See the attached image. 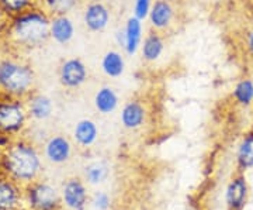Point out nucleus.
I'll use <instances>...</instances> for the list:
<instances>
[{
  "mask_svg": "<svg viewBox=\"0 0 253 210\" xmlns=\"http://www.w3.org/2000/svg\"><path fill=\"white\" fill-rule=\"evenodd\" d=\"M3 40L16 52L33 51L45 44L49 38L51 16L36 6L18 16L6 18Z\"/></svg>",
  "mask_w": 253,
  "mask_h": 210,
  "instance_id": "f257e3e1",
  "label": "nucleus"
},
{
  "mask_svg": "<svg viewBox=\"0 0 253 210\" xmlns=\"http://www.w3.org/2000/svg\"><path fill=\"white\" fill-rule=\"evenodd\" d=\"M36 86V72L18 56L0 58V95L27 99Z\"/></svg>",
  "mask_w": 253,
  "mask_h": 210,
  "instance_id": "f03ea898",
  "label": "nucleus"
},
{
  "mask_svg": "<svg viewBox=\"0 0 253 210\" xmlns=\"http://www.w3.org/2000/svg\"><path fill=\"white\" fill-rule=\"evenodd\" d=\"M1 168L14 181L31 182L41 169L40 154L31 143L18 140L3 151Z\"/></svg>",
  "mask_w": 253,
  "mask_h": 210,
  "instance_id": "7ed1b4c3",
  "label": "nucleus"
},
{
  "mask_svg": "<svg viewBox=\"0 0 253 210\" xmlns=\"http://www.w3.org/2000/svg\"><path fill=\"white\" fill-rule=\"evenodd\" d=\"M28 113L24 99L0 95V133L16 136L26 127Z\"/></svg>",
  "mask_w": 253,
  "mask_h": 210,
  "instance_id": "20e7f679",
  "label": "nucleus"
},
{
  "mask_svg": "<svg viewBox=\"0 0 253 210\" xmlns=\"http://www.w3.org/2000/svg\"><path fill=\"white\" fill-rule=\"evenodd\" d=\"M58 79L65 89H79L89 79V71L81 58H66L63 59L58 69Z\"/></svg>",
  "mask_w": 253,
  "mask_h": 210,
  "instance_id": "39448f33",
  "label": "nucleus"
},
{
  "mask_svg": "<svg viewBox=\"0 0 253 210\" xmlns=\"http://www.w3.org/2000/svg\"><path fill=\"white\" fill-rule=\"evenodd\" d=\"M118 46L123 47L126 55L132 56L135 55L142 46L144 38V23L139 18L131 17L126 21L124 30H121L117 34Z\"/></svg>",
  "mask_w": 253,
  "mask_h": 210,
  "instance_id": "423d86ee",
  "label": "nucleus"
},
{
  "mask_svg": "<svg viewBox=\"0 0 253 210\" xmlns=\"http://www.w3.org/2000/svg\"><path fill=\"white\" fill-rule=\"evenodd\" d=\"M111 20V11L109 6L101 0H91L86 4L83 11L84 27L90 33H101L109 27Z\"/></svg>",
  "mask_w": 253,
  "mask_h": 210,
  "instance_id": "0eeeda50",
  "label": "nucleus"
},
{
  "mask_svg": "<svg viewBox=\"0 0 253 210\" xmlns=\"http://www.w3.org/2000/svg\"><path fill=\"white\" fill-rule=\"evenodd\" d=\"M176 17V10L170 0H155L149 13V24L155 31L161 33L172 27Z\"/></svg>",
  "mask_w": 253,
  "mask_h": 210,
  "instance_id": "6e6552de",
  "label": "nucleus"
},
{
  "mask_svg": "<svg viewBox=\"0 0 253 210\" xmlns=\"http://www.w3.org/2000/svg\"><path fill=\"white\" fill-rule=\"evenodd\" d=\"M28 202L31 208L36 210H54L59 203V196L52 186L38 183L30 189Z\"/></svg>",
  "mask_w": 253,
  "mask_h": 210,
  "instance_id": "1a4fd4ad",
  "label": "nucleus"
},
{
  "mask_svg": "<svg viewBox=\"0 0 253 210\" xmlns=\"http://www.w3.org/2000/svg\"><path fill=\"white\" fill-rule=\"evenodd\" d=\"M44 151H45V157L51 162L63 164L72 156V144L68 137L55 134L48 138V141L44 146Z\"/></svg>",
  "mask_w": 253,
  "mask_h": 210,
  "instance_id": "9d476101",
  "label": "nucleus"
},
{
  "mask_svg": "<svg viewBox=\"0 0 253 210\" xmlns=\"http://www.w3.org/2000/svg\"><path fill=\"white\" fill-rule=\"evenodd\" d=\"M76 27L69 16H52L49 21V38L56 44L66 46L75 37Z\"/></svg>",
  "mask_w": 253,
  "mask_h": 210,
  "instance_id": "9b49d317",
  "label": "nucleus"
},
{
  "mask_svg": "<svg viewBox=\"0 0 253 210\" xmlns=\"http://www.w3.org/2000/svg\"><path fill=\"white\" fill-rule=\"evenodd\" d=\"M26 107H27L28 117L42 121L51 117L54 111V103L46 95L33 92L26 99Z\"/></svg>",
  "mask_w": 253,
  "mask_h": 210,
  "instance_id": "f8f14e48",
  "label": "nucleus"
},
{
  "mask_svg": "<svg viewBox=\"0 0 253 210\" xmlns=\"http://www.w3.org/2000/svg\"><path fill=\"white\" fill-rule=\"evenodd\" d=\"M146 111L142 103L136 101H131L126 103L121 110V123L126 128L135 130L144 124Z\"/></svg>",
  "mask_w": 253,
  "mask_h": 210,
  "instance_id": "ddd939ff",
  "label": "nucleus"
},
{
  "mask_svg": "<svg viewBox=\"0 0 253 210\" xmlns=\"http://www.w3.org/2000/svg\"><path fill=\"white\" fill-rule=\"evenodd\" d=\"M165 51V40L161 33L152 31L145 37L141 46V55L146 62H155Z\"/></svg>",
  "mask_w": 253,
  "mask_h": 210,
  "instance_id": "4468645a",
  "label": "nucleus"
},
{
  "mask_svg": "<svg viewBox=\"0 0 253 210\" xmlns=\"http://www.w3.org/2000/svg\"><path fill=\"white\" fill-rule=\"evenodd\" d=\"M101 71L109 78H120L126 71V59L124 55L116 50H110L101 58Z\"/></svg>",
  "mask_w": 253,
  "mask_h": 210,
  "instance_id": "2eb2a0df",
  "label": "nucleus"
},
{
  "mask_svg": "<svg viewBox=\"0 0 253 210\" xmlns=\"http://www.w3.org/2000/svg\"><path fill=\"white\" fill-rule=\"evenodd\" d=\"M94 107L101 114H110L118 106V95L111 86H101L94 93Z\"/></svg>",
  "mask_w": 253,
  "mask_h": 210,
  "instance_id": "dca6fc26",
  "label": "nucleus"
},
{
  "mask_svg": "<svg viewBox=\"0 0 253 210\" xmlns=\"http://www.w3.org/2000/svg\"><path fill=\"white\" fill-rule=\"evenodd\" d=\"M73 137L76 143L82 147H90L96 143L99 137V128L93 120L83 119L76 123L73 130Z\"/></svg>",
  "mask_w": 253,
  "mask_h": 210,
  "instance_id": "f3484780",
  "label": "nucleus"
},
{
  "mask_svg": "<svg viewBox=\"0 0 253 210\" xmlns=\"http://www.w3.org/2000/svg\"><path fill=\"white\" fill-rule=\"evenodd\" d=\"M65 203L72 209L82 210L86 202V191L79 181H69L63 188Z\"/></svg>",
  "mask_w": 253,
  "mask_h": 210,
  "instance_id": "a211bd4d",
  "label": "nucleus"
},
{
  "mask_svg": "<svg viewBox=\"0 0 253 210\" xmlns=\"http://www.w3.org/2000/svg\"><path fill=\"white\" fill-rule=\"evenodd\" d=\"M81 0H38V6L52 16H69Z\"/></svg>",
  "mask_w": 253,
  "mask_h": 210,
  "instance_id": "6ab92c4d",
  "label": "nucleus"
},
{
  "mask_svg": "<svg viewBox=\"0 0 253 210\" xmlns=\"http://www.w3.org/2000/svg\"><path fill=\"white\" fill-rule=\"evenodd\" d=\"M36 6H38V0H0V14L4 18H11Z\"/></svg>",
  "mask_w": 253,
  "mask_h": 210,
  "instance_id": "aec40b11",
  "label": "nucleus"
},
{
  "mask_svg": "<svg viewBox=\"0 0 253 210\" xmlns=\"http://www.w3.org/2000/svg\"><path fill=\"white\" fill-rule=\"evenodd\" d=\"M246 191H248V186L246 182L242 178H238L234 179L231 185L228 186V191H226V202L231 208L234 209H239L242 208L246 199Z\"/></svg>",
  "mask_w": 253,
  "mask_h": 210,
  "instance_id": "412c9836",
  "label": "nucleus"
},
{
  "mask_svg": "<svg viewBox=\"0 0 253 210\" xmlns=\"http://www.w3.org/2000/svg\"><path fill=\"white\" fill-rule=\"evenodd\" d=\"M18 191L14 183L0 179V210H11L17 206Z\"/></svg>",
  "mask_w": 253,
  "mask_h": 210,
  "instance_id": "4be33fe9",
  "label": "nucleus"
},
{
  "mask_svg": "<svg viewBox=\"0 0 253 210\" xmlns=\"http://www.w3.org/2000/svg\"><path fill=\"white\" fill-rule=\"evenodd\" d=\"M234 99L242 106H251L253 103V81L242 79L234 88Z\"/></svg>",
  "mask_w": 253,
  "mask_h": 210,
  "instance_id": "5701e85b",
  "label": "nucleus"
},
{
  "mask_svg": "<svg viewBox=\"0 0 253 210\" xmlns=\"http://www.w3.org/2000/svg\"><path fill=\"white\" fill-rule=\"evenodd\" d=\"M238 162L242 168H252L253 166V134L245 137L238 151Z\"/></svg>",
  "mask_w": 253,
  "mask_h": 210,
  "instance_id": "b1692460",
  "label": "nucleus"
},
{
  "mask_svg": "<svg viewBox=\"0 0 253 210\" xmlns=\"http://www.w3.org/2000/svg\"><path fill=\"white\" fill-rule=\"evenodd\" d=\"M107 174L109 169L103 162H94L86 168V178L90 183L103 182L107 178Z\"/></svg>",
  "mask_w": 253,
  "mask_h": 210,
  "instance_id": "393cba45",
  "label": "nucleus"
},
{
  "mask_svg": "<svg viewBox=\"0 0 253 210\" xmlns=\"http://www.w3.org/2000/svg\"><path fill=\"white\" fill-rule=\"evenodd\" d=\"M152 4H154L152 0H134V14L132 16L144 21L149 17Z\"/></svg>",
  "mask_w": 253,
  "mask_h": 210,
  "instance_id": "a878e982",
  "label": "nucleus"
},
{
  "mask_svg": "<svg viewBox=\"0 0 253 210\" xmlns=\"http://www.w3.org/2000/svg\"><path fill=\"white\" fill-rule=\"evenodd\" d=\"M94 205L99 209H107L109 208V196L104 193H96L94 196Z\"/></svg>",
  "mask_w": 253,
  "mask_h": 210,
  "instance_id": "bb28decb",
  "label": "nucleus"
},
{
  "mask_svg": "<svg viewBox=\"0 0 253 210\" xmlns=\"http://www.w3.org/2000/svg\"><path fill=\"white\" fill-rule=\"evenodd\" d=\"M246 47H248V51L249 54L253 56V30L248 34V40H246Z\"/></svg>",
  "mask_w": 253,
  "mask_h": 210,
  "instance_id": "cd10ccee",
  "label": "nucleus"
},
{
  "mask_svg": "<svg viewBox=\"0 0 253 210\" xmlns=\"http://www.w3.org/2000/svg\"><path fill=\"white\" fill-rule=\"evenodd\" d=\"M1 161H3V151L0 150V168H1Z\"/></svg>",
  "mask_w": 253,
  "mask_h": 210,
  "instance_id": "c85d7f7f",
  "label": "nucleus"
}]
</instances>
